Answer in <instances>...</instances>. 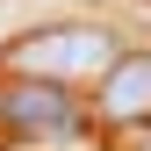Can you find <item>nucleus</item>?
<instances>
[{"mask_svg": "<svg viewBox=\"0 0 151 151\" xmlns=\"http://www.w3.org/2000/svg\"><path fill=\"white\" fill-rule=\"evenodd\" d=\"M93 115L115 122V129L151 122V50H122V65L93 86Z\"/></svg>", "mask_w": 151, "mask_h": 151, "instance_id": "3", "label": "nucleus"}, {"mask_svg": "<svg viewBox=\"0 0 151 151\" xmlns=\"http://www.w3.org/2000/svg\"><path fill=\"white\" fill-rule=\"evenodd\" d=\"M7 79H36V86H72V79H93L101 86L108 72L122 65L115 36L101 22H58V29H29L7 43Z\"/></svg>", "mask_w": 151, "mask_h": 151, "instance_id": "1", "label": "nucleus"}, {"mask_svg": "<svg viewBox=\"0 0 151 151\" xmlns=\"http://www.w3.org/2000/svg\"><path fill=\"white\" fill-rule=\"evenodd\" d=\"M0 115H7V129H22V137H72V129H79V101H72L65 86L7 79V93H0Z\"/></svg>", "mask_w": 151, "mask_h": 151, "instance_id": "2", "label": "nucleus"}]
</instances>
